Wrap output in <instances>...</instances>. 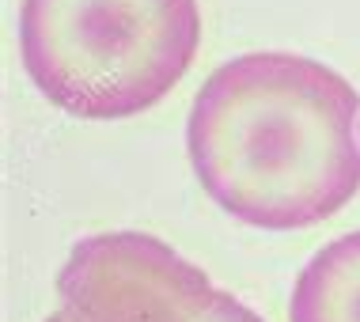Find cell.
<instances>
[{"instance_id": "obj_1", "label": "cell", "mask_w": 360, "mask_h": 322, "mask_svg": "<svg viewBox=\"0 0 360 322\" xmlns=\"http://www.w3.org/2000/svg\"><path fill=\"white\" fill-rule=\"evenodd\" d=\"M186 152L201 190L239 224L311 228L360 190V95L315 57L239 53L193 95Z\"/></svg>"}, {"instance_id": "obj_2", "label": "cell", "mask_w": 360, "mask_h": 322, "mask_svg": "<svg viewBox=\"0 0 360 322\" xmlns=\"http://www.w3.org/2000/svg\"><path fill=\"white\" fill-rule=\"evenodd\" d=\"M201 46L198 0H23L19 53L57 110L114 122L152 110Z\"/></svg>"}, {"instance_id": "obj_3", "label": "cell", "mask_w": 360, "mask_h": 322, "mask_svg": "<svg viewBox=\"0 0 360 322\" xmlns=\"http://www.w3.org/2000/svg\"><path fill=\"white\" fill-rule=\"evenodd\" d=\"M209 292L205 269L148 231L87 236L57 273L69 322H193Z\"/></svg>"}, {"instance_id": "obj_4", "label": "cell", "mask_w": 360, "mask_h": 322, "mask_svg": "<svg viewBox=\"0 0 360 322\" xmlns=\"http://www.w3.org/2000/svg\"><path fill=\"white\" fill-rule=\"evenodd\" d=\"M288 322H360V231L311 255L292 285Z\"/></svg>"}, {"instance_id": "obj_5", "label": "cell", "mask_w": 360, "mask_h": 322, "mask_svg": "<svg viewBox=\"0 0 360 322\" xmlns=\"http://www.w3.org/2000/svg\"><path fill=\"white\" fill-rule=\"evenodd\" d=\"M193 322H266V318H262L258 311H250L247 304H243V300H236L231 292L212 288Z\"/></svg>"}, {"instance_id": "obj_6", "label": "cell", "mask_w": 360, "mask_h": 322, "mask_svg": "<svg viewBox=\"0 0 360 322\" xmlns=\"http://www.w3.org/2000/svg\"><path fill=\"white\" fill-rule=\"evenodd\" d=\"M46 322H69V318H65V311H53V315L46 318Z\"/></svg>"}]
</instances>
